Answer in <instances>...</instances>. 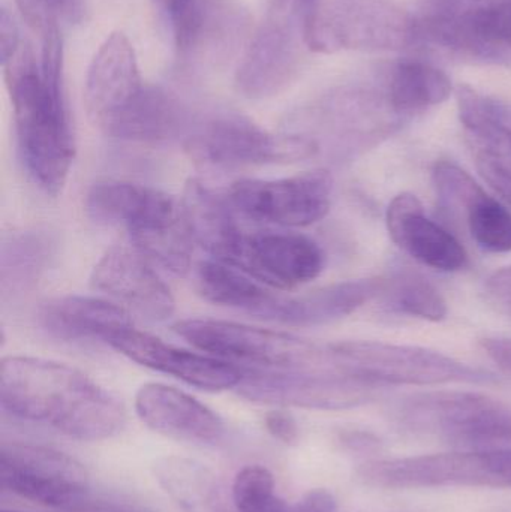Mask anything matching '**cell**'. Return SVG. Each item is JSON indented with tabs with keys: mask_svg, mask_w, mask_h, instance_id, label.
<instances>
[{
	"mask_svg": "<svg viewBox=\"0 0 511 512\" xmlns=\"http://www.w3.org/2000/svg\"><path fill=\"white\" fill-rule=\"evenodd\" d=\"M3 69L21 162L45 194H60L74 162L75 144L63 95L62 39L56 24L42 33L39 65L29 48H20Z\"/></svg>",
	"mask_w": 511,
	"mask_h": 512,
	"instance_id": "cell-1",
	"label": "cell"
},
{
	"mask_svg": "<svg viewBox=\"0 0 511 512\" xmlns=\"http://www.w3.org/2000/svg\"><path fill=\"white\" fill-rule=\"evenodd\" d=\"M0 403L12 417L48 424L77 441L113 438L126 424L116 396L80 370L42 358H3Z\"/></svg>",
	"mask_w": 511,
	"mask_h": 512,
	"instance_id": "cell-2",
	"label": "cell"
},
{
	"mask_svg": "<svg viewBox=\"0 0 511 512\" xmlns=\"http://www.w3.org/2000/svg\"><path fill=\"white\" fill-rule=\"evenodd\" d=\"M86 210L96 224L125 227L135 251L152 264L177 276L191 267L194 237L182 201L171 195L137 183H96Z\"/></svg>",
	"mask_w": 511,
	"mask_h": 512,
	"instance_id": "cell-3",
	"label": "cell"
},
{
	"mask_svg": "<svg viewBox=\"0 0 511 512\" xmlns=\"http://www.w3.org/2000/svg\"><path fill=\"white\" fill-rule=\"evenodd\" d=\"M315 53L401 50L419 42L416 18L389 0H317L302 20Z\"/></svg>",
	"mask_w": 511,
	"mask_h": 512,
	"instance_id": "cell-4",
	"label": "cell"
},
{
	"mask_svg": "<svg viewBox=\"0 0 511 512\" xmlns=\"http://www.w3.org/2000/svg\"><path fill=\"white\" fill-rule=\"evenodd\" d=\"M173 328L195 348L228 363L275 372L335 370L330 345L293 334L216 319H185Z\"/></svg>",
	"mask_w": 511,
	"mask_h": 512,
	"instance_id": "cell-5",
	"label": "cell"
},
{
	"mask_svg": "<svg viewBox=\"0 0 511 512\" xmlns=\"http://www.w3.org/2000/svg\"><path fill=\"white\" fill-rule=\"evenodd\" d=\"M365 486L384 490L511 489V447L371 460L357 469Z\"/></svg>",
	"mask_w": 511,
	"mask_h": 512,
	"instance_id": "cell-6",
	"label": "cell"
},
{
	"mask_svg": "<svg viewBox=\"0 0 511 512\" xmlns=\"http://www.w3.org/2000/svg\"><path fill=\"white\" fill-rule=\"evenodd\" d=\"M338 372L372 387L386 385L492 384V373L417 346L384 342H341L330 345Z\"/></svg>",
	"mask_w": 511,
	"mask_h": 512,
	"instance_id": "cell-7",
	"label": "cell"
},
{
	"mask_svg": "<svg viewBox=\"0 0 511 512\" xmlns=\"http://www.w3.org/2000/svg\"><path fill=\"white\" fill-rule=\"evenodd\" d=\"M185 149L195 164L215 170L287 164L318 152L308 138L284 131L272 134L239 113H219L194 123Z\"/></svg>",
	"mask_w": 511,
	"mask_h": 512,
	"instance_id": "cell-8",
	"label": "cell"
},
{
	"mask_svg": "<svg viewBox=\"0 0 511 512\" xmlns=\"http://www.w3.org/2000/svg\"><path fill=\"white\" fill-rule=\"evenodd\" d=\"M401 421L411 432L456 448L488 450L511 442V408L483 394H422L402 406Z\"/></svg>",
	"mask_w": 511,
	"mask_h": 512,
	"instance_id": "cell-9",
	"label": "cell"
},
{
	"mask_svg": "<svg viewBox=\"0 0 511 512\" xmlns=\"http://www.w3.org/2000/svg\"><path fill=\"white\" fill-rule=\"evenodd\" d=\"M419 41L483 62H511V0H428Z\"/></svg>",
	"mask_w": 511,
	"mask_h": 512,
	"instance_id": "cell-10",
	"label": "cell"
},
{
	"mask_svg": "<svg viewBox=\"0 0 511 512\" xmlns=\"http://www.w3.org/2000/svg\"><path fill=\"white\" fill-rule=\"evenodd\" d=\"M0 486L56 510L90 512L95 502L87 469L74 457L42 445L2 444Z\"/></svg>",
	"mask_w": 511,
	"mask_h": 512,
	"instance_id": "cell-11",
	"label": "cell"
},
{
	"mask_svg": "<svg viewBox=\"0 0 511 512\" xmlns=\"http://www.w3.org/2000/svg\"><path fill=\"white\" fill-rule=\"evenodd\" d=\"M333 177L314 170L275 180H239L227 192L236 212L252 221L278 227L303 228L329 213Z\"/></svg>",
	"mask_w": 511,
	"mask_h": 512,
	"instance_id": "cell-12",
	"label": "cell"
},
{
	"mask_svg": "<svg viewBox=\"0 0 511 512\" xmlns=\"http://www.w3.org/2000/svg\"><path fill=\"white\" fill-rule=\"evenodd\" d=\"M375 387L336 370L243 369L237 391L249 402L306 409H348L369 402Z\"/></svg>",
	"mask_w": 511,
	"mask_h": 512,
	"instance_id": "cell-13",
	"label": "cell"
},
{
	"mask_svg": "<svg viewBox=\"0 0 511 512\" xmlns=\"http://www.w3.org/2000/svg\"><path fill=\"white\" fill-rule=\"evenodd\" d=\"M107 345L140 366L173 376L200 390L212 393L231 390L239 387L243 379V369L236 364L176 348L134 327L113 334Z\"/></svg>",
	"mask_w": 511,
	"mask_h": 512,
	"instance_id": "cell-14",
	"label": "cell"
},
{
	"mask_svg": "<svg viewBox=\"0 0 511 512\" xmlns=\"http://www.w3.org/2000/svg\"><path fill=\"white\" fill-rule=\"evenodd\" d=\"M230 265L270 288L293 289L320 276L324 254L302 234L245 233Z\"/></svg>",
	"mask_w": 511,
	"mask_h": 512,
	"instance_id": "cell-15",
	"label": "cell"
},
{
	"mask_svg": "<svg viewBox=\"0 0 511 512\" xmlns=\"http://www.w3.org/2000/svg\"><path fill=\"white\" fill-rule=\"evenodd\" d=\"M294 18L273 14L246 48L236 86L249 99H269L284 92L300 68V36Z\"/></svg>",
	"mask_w": 511,
	"mask_h": 512,
	"instance_id": "cell-16",
	"label": "cell"
},
{
	"mask_svg": "<svg viewBox=\"0 0 511 512\" xmlns=\"http://www.w3.org/2000/svg\"><path fill=\"white\" fill-rule=\"evenodd\" d=\"M90 283L149 321H167L176 310L170 288L138 251L120 246L108 249L93 267Z\"/></svg>",
	"mask_w": 511,
	"mask_h": 512,
	"instance_id": "cell-17",
	"label": "cell"
},
{
	"mask_svg": "<svg viewBox=\"0 0 511 512\" xmlns=\"http://www.w3.org/2000/svg\"><path fill=\"white\" fill-rule=\"evenodd\" d=\"M138 418L153 432L191 444H218L227 426L221 415L195 397L164 384H146L135 396Z\"/></svg>",
	"mask_w": 511,
	"mask_h": 512,
	"instance_id": "cell-18",
	"label": "cell"
},
{
	"mask_svg": "<svg viewBox=\"0 0 511 512\" xmlns=\"http://www.w3.org/2000/svg\"><path fill=\"white\" fill-rule=\"evenodd\" d=\"M143 86L134 45L125 33H111L87 69L84 105L90 120L102 128Z\"/></svg>",
	"mask_w": 511,
	"mask_h": 512,
	"instance_id": "cell-19",
	"label": "cell"
},
{
	"mask_svg": "<svg viewBox=\"0 0 511 512\" xmlns=\"http://www.w3.org/2000/svg\"><path fill=\"white\" fill-rule=\"evenodd\" d=\"M192 126L191 113L179 96L164 87L144 84L101 129L116 140L159 144L188 135Z\"/></svg>",
	"mask_w": 511,
	"mask_h": 512,
	"instance_id": "cell-20",
	"label": "cell"
},
{
	"mask_svg": "<svg viewBox=\"0 0 511 512\" xmlns=\"http://www.w3.org/2000/svg\"><path fill=\"white\" fill-rule=\"evenodd\" d=\"M386 219L393 242L420 264L440 271H458L467 265L464 246L426 216L416 195H398L390 203Z\"/></svg>",
	"mask_w": 511,
	"mask_h": 512,
	"instance_id": "cell-21",
	"label": "cell"
},
{
	"mask_svg": "<svg viewBox=\"0 0 511 512\" xmlns=\"http://www.w3.org/2000/svg\"><path fill=\"white\" fill-rule=\"evenodd\" d=\"M177 53L185 59L215 54L230 42L233 12L225 0H152Z\"/></svg>",
	"mask_w": 511,
	"mask_h": 512,
	"instance_id": "cell-22",
	"label": "cell"
},
{
	"mask_svg": "<svg viewBox=\"0 0 511 512\" xmlns=\"http://www.w3.org/2000/svg\"><path fill=\"white\" fill-rule=\"evenodd\" d=\"M384 288L377 279L347 280L299 297H273L260 318L299 327L329 324L356 312Z\"/></svg>",
	"mask_w": 511,
	"mask_h": 512,
	"instance_id": "cell-23",
	"label": "cell"
},
{
	"mask_svg": "<svg viewBox=\"0 0 511 512\" xmlns=\"http://www.w3.org/2000/svg\"><path fill=\"white\" fill-rule=\"evenodd\" d=\"M38 322L45 333L65 342L102 340L134 327L123 307L99 298L65 295L45 301L38 310Z\"/></svg>",
	"mask_w": 511,
	"mask_h": 512,
	"instance_id": "cell-24",
	"label": "cell"
},
{
	"mask_svg": "<svg viewBox=\"0 0 511 512\" xmlns=\"http://www.w3.org/2000/svg\"><path fill=\"white\" fill-rule=\"evenodd\" d=\"M182 206L195 245L213 259L231 264L245 231L237 222L236 209L227 194H218L200 180H189Z\"/></svg>",
	"mask_w": 511,
	"mask_h": 512,
	"instance_id": "cell-25",
	"label": "cell"
},
{
	"mask_svg": "<svg viewBox=\"0 0 511 512\" xmlns=\"http://www.w3.org/2000/svg\"><path fill=\"white\" fill-rule=\"evenodd\" d=\"M153 475L165 495L183 512H237L221 481L203 463L180 456L158 459Z\"/></svg>",
	"mask_w": 511,
	"mask_h": 512,
	"instance_id": "cell-26",
	"label": "cell"
},
{
	"mask_svg": "<svg viewBox=\"0 0 511 512\" xmlns=\"http://www.w3.org/2000/svg\"><path fill=\"white\" fill-rule=\"evenodd\" d=\"M452 92L449 75L422 60H402L390 74L389 105L398 114L422 113L446 102Z\"/></svg>",
	"mask_w": 511,
	"mask_h": 512,
	"instance_id": "cell-27",
	"label": "cell"
},
{
	"mask_svg": "<svg viewBox=\"0 0 511 512\" xmlns=\"http://www.w3.org/2000/svg\"><path fill=\"white\" fill-rule=\"evenodd\" d=\"M197 285L204 300L255 316H260L275 297L245 271L218 259L201 262Z\"/></svg>",
	"mask_w": 511,
	"mask_h": 512,
	"instance_id": "cell-28",
	"label": "cell"
},
{
	"mask_svg": "<svg viewBox=\"0 0 511 512\" xmlns=\"http://www.w3.org/2000/svg\"><path fill=\"white\" fill-rule=\"evenodd\" d=\"M459 119L486 152L511 155V107L470 86L456 90Z\"/></svg>",
	"mask_w": 511,
	"mask_h": 512,
	"instance_id": "cell-29",
	"label": "cell"
},
{
	"mask_svg": "<svg viewBox=\"0 0 511 512\" xmlns=\"http://www.w3.org/2000/svg\"><path fill=\"white\" fill-rule=\"evenodd\" d=\"M53 254L50 237L39 233L12 234L2 245V292L23 294L38 282Z\"/></svg>",
	"mask_w": 511,
	"mask_h": 512,
	"instance_id": "cell-30",
	"label": "cell"
},
{
	"mask_svg": "<svg viewBox=\"0 0 511 512\" xmlns=\"http://www.w3.org/2000/svg\"><path fill=\"white\" fill-rule=\"evenodd\" d=\"M390 306L405 315L426 321H443L447 316V303L440 289L416 271L396 274L389 285Z\"/></svg>",
	"mask_w": 511,
	"mask_h": 512,
	"instance_id": "cell-31",
	"label": "cell"
},
{
	"mask_svg": "<svg viewBox=\"0 0 511 512\" xmlns=\"http://www.w3.org/2000/svg\"><path fill=\"white\" fill-rule=\"evenodd\" d=\"M468 227L477 245L491 254L511 252V213L506 206L482 195L467 210Z\"/></svg>",
	"mask_w": 511,
	"mask_h": 512,
	"instance_id": "cell-32",
	"label": "cell"
},
{
	"mask_svg": "<svg viewBox=\"0 0 511 512\" xmlns=\"http://www.w3.org/2000/svg\"><path fill=\"white\" fill-rule=\"evenodd\" d=\"M231 501L237 512H291V504L279 498L275 478L264 466H246L239 471Z\"/></svg>",
	"mask_w": 511,
	"mask_h": 512,
	"instance_id": "cell-33",
	"label": "cell"
},
{
	"mask_svg": "<svg viewBox=\"0 0 511 512\" xmlns=\"http://www.w3.org/2000/svg\"><path fill=\"white\" fill-rule=\"evenodd\" d=\"M432 179L438 197L447 206L468 210L471 204L486 194L485 189L467 171L452 162H438L432 171Z\"/></svg>",
	"mask_w": 511,
	"mask_h": 512,
	"instance_id": "cell-34",
	"label": "cell"
},
{
	"mask_svg": "<svg viewBox=\"0 0 511 512\" xmlns=\"http://www.w3.org/2000/svg\"><path fill=\"white\" fill-rule=\"evenodd\" d=\"M71 0H15L24 20L44 33L51 24H56L57 12L62 11Z\"/></svg>",
	"mask_w": 511,
	"mask_h": 512,
	"instance_id": "cell-35",
	"label": "cell"
},
{
	"mask_svg": "<svg viewBox=\"0 0 511 512\" xmlns=\"http://www.w3.org/2000/svg\"><path fill=\"white\" fill-rule=\"evenodd\" d=\"M485 291L489 303L498 312L511 318V267L492 274L486 280Z\"/></svg>",
	"mask_w": 511,
	"mask_h": 512,
	"instance_id": "cell-36",
	"label": "cell"
},
{
	"mask_svg": "<svg viewBox=\"0 0 511 512\" xmlns=\"http://www.w3.org/2000/svg\"><path fill=\"white\" fill-rule=\"evenodd\" d=\"M264 427L276 441L285 445H294L299 441V426L293 415L282 409H273L264 417Z\"/></svg>",
	"mask_w": 511,
	"mask_h": 512,
	"instance_id": "cell-37",
	"label": "cell"
},
{
	"mask_svg": "<svg viewBox=\"0 0 511 512\" xmlns=\"http://www.w3.org/2000/svg\"><path fill=\"white\" fill-rule=\"evenodd\" d=\"M20 35L12 15L5 8L0 12V57L2 66L11 62L20 51Z\"/></svg>",
	"mask_w": 511,
	"mask_h": 512,
	"instance_id": "cell-38",
	"label": "cell"
},
{
	"mask_svg": "<svg viewBox=\"0 0 511 512\" xmlns=\"http://www.w3.org/2000/svg\"><path fill=\"white\" fill-rule=\"evenodd\" d=\"M335 496L324 489H315L305 493L299 501L291 504V512H336Z\"/></svg>",
	"mask_w": 511,
	"mask_h": 512,
	"instance_id": "cell-39",
	"label": "cell"
},
{
	"mask_svg": "<svg viewBox=\"0 0 511 512\" xmlns=\"http://www.w3.org/2000/svg\"><path fill=\"white\" fill-rule=\"evenodd\" d=\"M483 349H485L488 357L511 375V339H504V337H489L482 342Z\"/></svg>",
	"mask_w": 511,
	"mask_h": 512,
	"instance_id": "cell-40",
	"label": "cell"
},
{
	"mask_svg": "<svg viewBox=\"0 0 511 512\" xmlns=\"http://www.w3.org/2000/svg\"><path fill=\"white\" fill-rule=\"evenodd\" d=\"M272 8L273 14L284 15V17L300 18L302 20L308 9L315 5L317 0H266Z\"/></svg>",
	"mask_w": 511,
	"mask_h": 512,
	"instance_id": "cell-41",
	"label": "cell"
},
{
	"mask_svg": "<svg viewBox=\"0 0 511 512\" xmlns=\"http://www.w3.org/2000/svg\"><path fill=\"white\" fill-rule=\"evenodd\" d=\"M90 512H153L147 508L137 507V505L123 504V502L95 501Z\"/></svg>",
	"mask_w": 511,
	"mask_h": 512,
	"instance_id": "cell-42",
	"label": "cell"
},
{
	"mask_svg": "<svg viewBox=\"0 0 511 512\" xmlns=\"http://www.w3.org/2000/svg\"><path fill=\"white\" fill-rule=\"evenodd\" d=\"M2 512H20V511H6V510H3Z\"/></svg>",
	"mask_w": 511,
	"mask_h": 512,
	"instance_id": "cell-43",
	"label": "cell"
}]
</instances>
